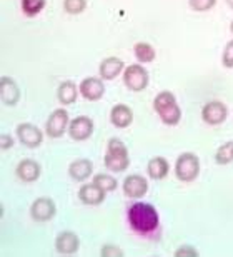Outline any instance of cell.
Returning a JSON list of instances; mask_svg holds the SVG:
<instances>
[{"instance_id":"cell-1","label":"cell","mask_w":233,"mask_h":257,"mask_svg":"<svg viewBox=\"0 0 233 257\" xmlns=\"http://www.w3.org/2000/svg\"><path fill=\"white\" fill-rule=\"evenodd\" d=\"M127 219L133 232L140 235L157 234L160 229V217L157 209L150 202L137 200L127 210Z\"/></svg>"},{"instance_id":"cell-2","label":"cell","mask_w":233,"mask_h":257,"mask_svg":"<svg viewBox=\"0 0 233 257\" xmlns=\"http://www.w3.org/2000/svg\"><path fill=\"white\" fill-rule=\"evenodd\" d=\"M200 174V159L193 152H183L175 162V176L182 182H193Z\"/></svg>"},{"instance_id":"cell-3","label":"cell","mask_w":233,"mask_h":257,"mask_svg":"<svg viewBox=\"0 0 233 257\" xmlns=\"http://www.w3.org/2000/svg\"><path fill=\"white\" fill-rule=\"evenodd\" d=\"M150 75L148 70L140 64H132L123 70V84L132 92H142L148 87Z\"/></svg>"},{"instance_id":"cell-4","label":"cell","mask_w":233,"mask_h":257,"mask_svg":"<svg viewBox=\"0 0 233 257\" xmlns=\"http://www.w3.org/2000/svg\"><path fill=\"white\" fill-rule=\"evenodd\" d=\"M69 124H70V117L69 112L65 109H57L49 115L45 124V134L50 139H59L64 134L69 131Z\"/></svg>"},{"instance_id":"cell-5","label":"cell","mask_w":233,"mask_h":257,"mask_svg":"<svg viewBox=\"0 0 233 257\" xmlns=\"http://www.w3.org/2000/svg\"><path fill=\"white\" fill-rule=\"evenodd\" d=\"M228 117V107L221 100H208L201 109V119L208 125H220Z\"/></svg>"},{"instance_id":"cell-6","label":"cell","mask_w":233,"mask_h":257,"mask_svg":"<svg viewBox=\"0 0 233 257\" xmlns=\"http://www.w3.org/2000/svg\"><path fill=\"white\" fill-rule=\"evenodd\" d=\"M55 214H57L55 202L50 197H39L30 205V215L37 222H49V220L55 217Z\"/></svg>"},{"instance_id":"cell-7","label":"cell","mask_w":233,"mask_h":257,"mask_svg":"<svg viewBox=\"0 0 233 257\" xmlns=\"http://www.w3.org/2000/svg\"><path fill=\"white\" fill-rule=\"evenodd\" d=\"M17 137L29 149H37L44 142V132L37 125L29 124V122H24L17 127Z\"/></svg>"},{"instance_id":"cell-8","label":"cell","mask_w":233,"mask_h":257,"mask_svg":"<svg viewBox=\"0 0 233 257\" xmlns=\"http://www.w3.org/2000/svg\"><path fill=\"white\" fill-rule=\"evenodd\" d=\"M93 134V120L87 115H79L70 120L69 124V136L74 141H87Z\"/></svg>"},{"instance_id":"cell-9","label":"cell","mask_w":233,"mask_h":257,"mask_svg":"<svg viewBox=\"0 0 233 257\" xmlns=\"http://www.w3.org/2000/svg\"><path fill=\"white\" fill-rule=\"evenodd\" d=\"M148 192V181L143 176L132 174L123 181V194L130 199H140Z\"/></svg>"},{"instance_id":"cell-10","label":"cell","mask_w":233,"mask_h":257,"mask_svg":"<svg viewBox=\"0 0 233 257\" xmlns=\"http://www.w3.org/2000/svg\"><path fill=\"white\" fill-rule=\"evenodd\" d=\"M103 79H97V77H87L80 82L79 89L84 99L97 102L100 100L103 94H105V85H103Z\"/></svg>"},{"instance_id":"cell-11","label":"cell","mask_w":233,"mask_h":257,"mask_svg":"<svg viewBox=\"0 0 233 257\" xmlns=\"http://www.w3.org/2000/svg\"><path fill=\"white\" fill-rule=\"evenodd\" d=\"M80 247V239L75 232H60L55 239V249L62 255H72L75 254Z\"/></svg>"},{"instance_id":"cell-12","label":"cell","mask_w":233,"mask_h":257,"mask_svg":"<svg viewBox=\"0 0 233 257\" xmlns=\"http://www.w3.org/2000/svg\"><path fill=\"white\" fill-rule=\"evenodd\" d=\"M123 70H125V64H123V60L118 57H107L102 60L100 65H98V74H100V79H103V80L117 79Z\"/></svg>"},{"instance_id":"cell-13","label":"cell","mask_w":233,"mask_h":257,"mask_svg":"<svg viewBox=\"0 0 233 257\" xmlns=\"http://www.w3.org/2000/svg\"><path fill=\"white\" fill-rule=\"evenodd\" d=\"M105 195L107 192L103 191L97 186L95 182H90V184H84L80 189H79V199L84 202L85 205H98L105 200Z\"/></svg>"},{"instance_id":"cell-14","label":"cell","mask_w":233,"mask_h":257,"mask_svg":"<svg viewBox=\"0 0 233 257\" xmlns=\"http://www.w3.org/2000/svg\"><path fill=\"white\" fill-rule=\"evenodd\" d=\"M0 99L5 105H15L20 99V89L12 77L0 79Z\"/></svg>"},{"instance_id":"cell-15","label":"cell","mask_w":233,"mask_h":257,"mask_svg":"<svg viewBox=\"0 0 233 257\" xmlns=\"http://www.w3.org/2000/svg\"><path fill=\"white\" fill-rule=\"evenodd\" d=\"M110 122L117 128H127L133 122V110L125 104H117L110 110Z\"/></svg>"},{"instance_id":"cell-16","label":"cell","mask_w":233,"mask_h":257,"mask_svg":"<svg viewBox=\"0 0 233 257\" xmlns=\"http://www.w3.org/2000/svg\"><path fill=\"white\" fill-rule=\"evenodd\" d=\"M15 172H17V177L22 182H35L42 174V169H40L39 162L32 161V159H24V161L19 162Z\"/></svg>"},{"instance_id":"cell-17","label":"cell","mask_w":233,"mask_h":257,"mask_svg":"<svg viewBox=\"0 0 233 257\" xmlns=\"http://www.w3.org/2000/svg\"><path fill=\"white\" fill-rule=\"evenodd\" d=\"M92 172H93V164H92V161H89V159H77V161L72 162L69 167L70 177L77 182L87 181V179L92 176Z\"/></svg>"},{"instance_id":"cell-18","label":"cell","mask_w":233,"mask_h":257,"mask_svg":"<svg viewBox=\"0 0 233 257\" xmlns=\"http://www.w3.org/2000/svg\"><path fill=\"white\" fill-rule=\"evenodd\" d=\"M168 171H170L168 161L160 156L150 159L147 164V174L150 176V179H153V181H160V179L167 177Z\"/></svg>"},{"instance_id":"cell-19","label":"cell","mask_w":233,"mask_h":257,"mask_svg":"<svg viewBox=\"0 0 233 257\" xmlns=\"http://www.w3.org/2000/svg\"><path fill=\"white\" fill-rule=\"evenodd\" d=\"M80 89H77V85L72 80H65L59 85V90H57V97H59V102L64 105H72L75 104L77 97H79Z\"/></svg>"},{"instance_id":"cell-20","label":"cell","mask_w":233,"mask_h":257,"mask_svg":"<svg viewBox=\"0 0 233 257\" xmlns=\"http://www.w3.org/2000/svg\"><path fill=\"white\" fill-rule=\"evenodd\" d=\"M103 162H105V167L112 172H123V171H127L128 166H130V159H128V156H117V154H110V152L105 154Z\"/></svg>"},{"instance_id":"cell-21","label":"cell","mask_w":233,"mask_h":257,"mask_svg":"<svg viewBox=\"0 0 233 257\" xmlns=\"http://www.w3.org/2000/svg\"><path fill=\"white\" fill-rule=\"evenodd\" d=\"M133 55H135V59L140 64H150V62H153L155 57H157V52H155L152 44L137 42L133 45Z\"/></svg>"},{"instance_id":"cell-22","label":"cell","mask_w":233,"mask_h":257,"mask_svg":"<svg viewBox=\"0 0 233 257\" xmlns=\"http://www.w3.org/2000/svg\"><path fill=\"white\" fill-rule=\"evenodd\" d=\"M175 104H177V99H175L173 92H170V90L160 92V94H157V97L153 99V109L157 114H160L162 110L168 109V107H172Z\"/></svg>"},{"instance_id":"cell-23","label":"cell","mask_w":233,"mask_h":257,"mask_svg":"<svg viewBox=\"0 0 233 257\" xmlns=\"http://www.w3.org/2000/svg\"><path fill=\"white\" fill-rule=\"evenodd\" d=\"M47 0H20V7L25 17H35L45 9Z\"/></svg>"},{"instance_id":"cell-24","label":"cell","mask_w":233,"mask_h":257,"mask_svg":"<svg viewBox=\"0 0 233 257\" xmlns=\"http://www.w3.org/2000/svg\"><path fill=\"white\" fill-rule=\"evenodd\" d=\"M215 162L218 166H226V164L233 162V141H228L216 149Z\"/></svg>"},{"instance_id":"cell-25","label":"cell","mask_w":233,"mask_h":257,"mask_svg":"<svg viewBox=\"0 0 233 257\" xmlns=\"http://www.w3.org/2000/svg\"><path fill=\"white\" fill-rule=\"evenodd\" d=\"M160 120L163 122V124L167 125H177L180 119H182V110H180L178 104H175L172 107H168V109H165L160 112Z\"/></svg>"},{"instance_id":"cell-26","label":"cell","mask_w":233,"mask_h":257,"mask_svg":"<svg viewBox=\"0 0 233 257\" xmlns=\"http://www.w3.org/2000/svg\"><path fill=\"white\" fill-rule=\"evenodd\" d=\"M93 182L100 189H103L105 192H112L118 187L117 179H113L112 176H108V174H97V176L93 177Z\"/></svg>"},{"instance_id":"cell-27","label":"cell","mask_w":233,"mask_h":257,"mask_svg":"<svg viewBox=\"0 0 233 257\" xmlns=\"http://www.w3.org/2000/svg\"><path fill=\"white\" fill-rule=\"evenodd\" d=\"M64 9L70 15H80L82 12H85L87 0H64Z\"/></svg>"},{"instance_id":"cell-28","label":"cell","mask_w":233,"mask_h":257,"mask_svg":"<svg viewBox=\"0 0 233 257\" xmlns=\"http://www.w3.org/2000/svg\"><path fill=\"white\" fill-rule=\"evenodd\" d=\"M216 5V0H188V7L193 12H208Z\"/></svg>"},{"instance_id":"cell-29","label":"cell","mask_w":233,"mask_h":257,"mask_svg":"<svg viewBox=\"0 0 233 257\" xmlns=\"http://www.w3.org/2000/svg\"><path fill=\"white\" fill-rule=\"evenodd\" d=\"M107 152L117 154V156H128V149L120 139H110L107 144Z\"/></svg>"},{"instance_id":"cell-30","label":"cell","mask_w":233,"mask_h":257,"mask_svg":"<svg viewBox=\"0 0 233 257\" xmlns=\"http://www.w3.org/2000/svg\"><path fill=\"white\" fill-rule=\"evenodd\" d=\"M221 64L225 69H233V39L225 45L223 54H221Z\"/></svg>"},{"instance_id":"cell-31","label":"cell","mask_w":233,"mask_h":257,"mask_svg":"<svg viewBox=\"0 0 233 257\" xmlns=\"http://www.w3.org/2000/svg\"><path fill=\"white\" fill-rule=\"evenodd\" d=\"M173 255L177 257H190V255H198V250H196L193 245H182V247H178L177 250L173 252Z\"/></svg>"},{"instance_id":"cell-32","label":"cell","mask_w":233,"mask_h":257,"mask_svg":"<svg viewBox=\"0 0 233 257\" xmlns=\"http://www.w3.org/2000/svg\"><path fill=\"white\" fill-rule=\"evenodd\" d=\"M100 255L103 257H108V255H123V250L120 247H117V245H103V247L100 249Z\"/></svg>"},{"instance_id":"cell-33","label":"cell","mask_w":233,"mask_h":257,"mask_svg":"<svg viewBox=\"0 0 233 257\" xmlns=\"http://www.w3.org/2000/svg\"><path fill=\"white\" fill-rule=\"evenodd\" d=\"M12 146H14L12 136H9V134H4V136L0 137V149H2V151H7V149H10Z\"/></svg>"},{"instance_id":"cell-34","label":"cell","mask_w":233,"mask_h":257,"mask_svg":"<svg viewBox=\"0 0 233 257\" xmlns=\"http://www.w3.org/2000/svg\"><path fill=\"white\" fill-rule=\"evenodd\" d=\"M225 2H226V5H228V7L233 10V0H225Z\"/></svg>"},{"instance_id":"cell-35","label":"cell","mask_w":233,"mask_h":257,"mask_svg":"<svg viewBox=\"0 0 233 257\" xmlns=\"http://www.w3.org/2000/svg\"><path fill=\"white\" fill-rule=\"evenodd\" d=\"M230 32L233 34V20H231V22H230Z\"/></svg>"}]
</instances>
